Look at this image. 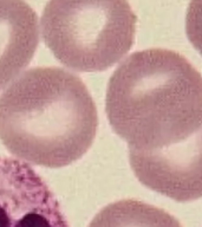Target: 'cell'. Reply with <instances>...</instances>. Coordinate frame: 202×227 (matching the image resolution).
<instances>
[{
	"label": "cell",
	"instance_id": "6da1fadb",
	"mask_svg": "<svg viewBox=\"0 0 202 227\" xmlns=\"http://www.w3.org/2000/svg\"><path fill=\"white\" fill-rule=\"evenodd\" d=\"M105 111L111 128L131 150L176 144L201 128L202 76L171 50L134 52L109 81Z\"/></svg>",
	"mask_w": 202,
	"mask_h": 227
},
{
	"label": "cell",
	"instance_id": "7a4b0ae2",
	"mask_svg": "<svg viewBox=\"0 0 202 227\" xmlns=\"http://www.w3.org/2000/svg\"><path fill=\"white\" fill-rule=\"evenodd\" d=\"M98 115L83 81L64 69L34 67L0 96V141L26 163L62 168L96 137Z\"/></svg>",
	"mask_w": 202,
	"mask_h": 227
},
{
	"label": "cell",
	"instance_id": "3957f363",
	"mask_svg": "<svg viewBox=\"0 0 202 227\" xmlns=\"http://www.w3.org/2000/svg\"><path fill=\"white\" fill-rule=\"evenodd\" d=\"M42 34L53 56L78 72H98L130 51L136 15L128 0H49Z\"/></svg>",
	"mask_w": 202,
	"mask_h": 227
},
{
	"label": "cell",
	"instance_id": "277c9868",
	"mask_svg": "<svg viewBox=\"0 0 202 227\" xmlns=\"http://www.w3.org/2000/svg\"><path fill=\"white\" fill-rule=\"evenodd\" d=\"M138 181L149 189L179 202L202 198V126L188 139L151 151L129 149Z\"/></svg>",
	"mask_w": 202,
	"mask_h": 227
},
{
	"label": "cell",
	"instance_id": "5b68a950",
	"mask_svg": "<svg viewBox=\"0 0 202 227\" xmlns=\"http://www.w3.org/2000/svg\"><path fill=\"white\" fill-rule=\"evenodd\" d=\"M0 227H70L42 176L24 161L1 156Z\"/></svg>",
	"mask_w": 202,
	"mask_h": 227
},
{
	"label": "cell",
	"instance_id": "8992f818",
	"mask_svg": "<svg viewBox=\"0 0 202 227\" xmlns=\"http://www.w3.org/2000/svg\"><path fill=\"white\" fill-rule=\"evenodd\" d=\"M38 44V18L31 6L0 0V90L30 64Z\"/></svg>",
	"mask_w": 202,
	"mask_h": 227
},
{
	"label": "cell",
	"instance_id": "52a82bcc",
	"mask_svg": "<svg viewBox=\"0 0 202 227\" xmlns=\"http://www.w3.org/2000/svg\"><path fill=\"white\" fill-rule=\"evenodd\" d=\"M89 227H182L176 218L156 206L125 199L99 211Z\"/></svg>",
	"mask_w": 202,
	"mask_h": 227
},
{
	"label": "cell",
	"instance_id": "ba28073f",
	"mask_svg": "<svg viewBox=\"0 0 202 227\" xmlns=\"http://www.w3.org/2000/svg\"><path fill=\"white\" fill-rule=\"evenodd\" d=\"M186 32L190 44L202 56V0H190L186 15Z\"/></svg>",
	"mask_w": 202,
	"mask_h": 227
}]
</instances>
